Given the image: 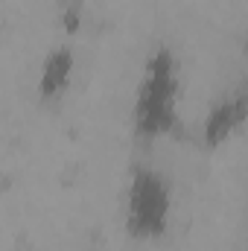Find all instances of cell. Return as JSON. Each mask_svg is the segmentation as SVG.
I'll return each instance as SVG.
<instances>
[{
	"label": "cell",
	"instance_id": "6da1fadb",
	"mask_svg": "<svg viewBox=\"0 0 248 251\" xmlns=\"http://www.w3.org/2000/svg\"><path fill=\"white\" fill-rule=\"evenodd\" d=\"M175 97H178V70L175 56L167 44L155 47L143 67V79L134 100V131L140 140L175 126Z\"/></svg>",
	"mask_w": 248,
	"mask_h": 251
},
{
	"label": "cell",
	"instance_id": "7a4b0ae2",
	"mask_svg": "<svg viewBox=\"0 0 248 251\" xmlns=\"http://www.w3.org/2000/svg\"><path fill=\"white\" fill-rule=\"evenodd\" d=\"M170 219V184L149 167H134L128 184L125 228L137 240H152L167 231Z\"/></svg>",
	"mask_w": 248,
	"mask_h": 251
},
{
	"label": "cell",
	"instance_id": "3957f363",
	"mask_svg": "<svg viewBox=\"0 0 248 251\" xmlns=\"http://www.w3.org/2000/svg\"><path fill=\"white\" fill-rule=\"evenodd\" d=\"M70 73H73V50H70V47H56V50H50V56L44 59V67H41L38 97H41L44 102L62 97V91L67 88Z\"/></svg>",
	"mask_w": 248,
	"mask_h": 251
},
{
	"label": "cell",
	"instance_id": "277c9868",
	"mask_svg": "<svg viewBox=\"0 0 248 251\" xmlns=\"http://www.w3.org/2000/svg\"><path fill=\"white\" fill-rule=\"evenodd\" d=\"M237 126H240V117H237L234 100H231V94H225V97L210 108V114H207V120H204V143H207L210 149L219 146Z\"/></svg>",
	"mask_w": 248,
	"mask_h": 251
},
{
	"label": "cell",
	"instance_id": "5b68a950",
	"mask_svg": "<svg viewBox=\"0 0 248 251\" xmlns=\"http://www.w3.org/2000/svg\"><path fill=\"white\" fill-rule=\"evenodd\" d=\"M82 15H85V3L82 0H59V21H62L64 32H79L82 26Z\"/></svg>",
	"mask_w": 248,
	"mask_h": 251
},
{
	"label": "cell",
	"instance_id": "8992f818",
	"mask_svg": "<svg viewBox=\"0 0 248 251\" xmlns=\"http://www.w3.org/2000/svg\"><path fill=\"white\" fill-rule=\"evenodd\" d=\"M243 53L248 56V32H246V41H243Z\"/></svg>",
	"mask_w": 248,
	"mask_h": 251
}]
</instances>
